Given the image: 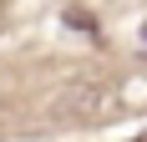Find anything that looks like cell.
Wrapping results in <instances>:
<instances>
[{"label": "cell", "instance_id": "obj_1", "mask_svg": "<svg viewBox=\"0 0 147 142\" xmlns=\"http://www.w3.org/2000/svg\"><path fill=\"white\" fill-rule=\"evenodd\" d=\"M142 46H147V26H142Z\"/></svg>", "mask_w": 147, "mask_h": 142}]
</instances>
